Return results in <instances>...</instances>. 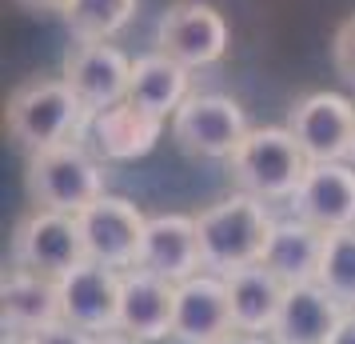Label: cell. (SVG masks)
Segmentation results:
<instances>
[{
	"mask_svg": "<svg viewBox=\"0 0 355 344\" xmlns=\"http://www.w3.org/2000/svg\"><path fill=\"white\" fill-rule=\"evenodd\" d=\"M275 216L259 197L232 193V197L208 204L204 213H196V236H200V256L208 272H236L263 264L268 240H272Z\"/></svg>",
	"mask_w": 355,
	"mask_h": 344,
	"instance_id": "cell-1",
	"label": "cell"
},
{
	"mask_svg": "<svg viewBox=\"0 0 355 344\" xmlns=\"http://www.w3.org/2000/svg\"><path fill=\"white\" fill-rule=\"evenodd\" d=\"M88 120H92V113L68 88L64 76H40V81L20 84L4 108V129L28 156L68 145V140H80Z\"/></svg>",
	"mask_w": 355,
	"mask_h": 344,
	"instance_id": "cell-2",
	"label": "cell"
},
{
	"mask_svg": "<svg viewBox=\"0 0 355 344\" xmlns=\"http://www.w3.org/2000/svg\"><path fill=\"white\" fill-rule=\"evenodd\" d=\"M232 181L240 193L248 197H259L263 204H284L300 193L311 161L304 156V148L295 145L291 129L284 124H263V129H252L243 136V145L236 148L232 156Z\"/></svg>",
	"mask_w": 355,
	"mask_h": 344,
	"instance_id": "cell-3",
	"label": "cell"
},
{
	"mask_svg": "<svg viewBox=\"0 0 355 344\" xmlns=\"http://www.w3.org/2000/svg\"><path fill=\"white\" fill-rule=\"evenodd\" d=\"M24 184H28V197L36 208L80 216L88 204L104 197V164L92 148H84L80 140H68V145L33 152Z\"/></svg>",
	"mask_w": 355,
	"mask_h": 344,
	"instance_id": "cell-4",
	"label": "cell"
},
{
	"mask_svg": "<svg viewBox=\"0 0 355 344\" xmlns=\"http://www.w3.org/2000/svg\"><path fill=\"white\" fill-rule=\"evenodd\" d=\"M248 116L224 92H192L172 116V140L200 161H232L248 136Z\"/></svg>",
	"mask_w": 355,
	"mask_h": 344,
	"instance_id": "cell-5",
	"label": "cell"
},
{
	"mask_svg": "<svg viewBox=\"0 0 355 344\" xmlns=\"http://www.w3.org/2000/svg\"><path fill=\"white\" fill-rule=\"evenodd\" d=\"M88 261L80 220L68 213L33 208L12 232V268L36 272L49 280H64L72 268Z\"/></svg>",
	"mask_w": 355,
	"mask_h": 344,
	"instance_id": "cell-6",
	"label": "cell"
},
{
	"mask_svg": "<svg viewBox=\"0 0 355 344\" xmlns=\"http://www.w3.org/2000/svg\"><path fill=\"white\" fill-rule=\"evenodd\" d=\"M156 52L172 56L188 72L211 68L227 52V20L204 0H176L156 24Z\"/></svg>",
	"mask_w": 355,
	"mask_h": 344,
	"instance_id": "cell-7",
	"label": "cell"
},
{
	"mask_svg": "<svg viewBox=\"0 0 355 344\" xmlns=\"http://www.w3.org/2000/svg\"><path fill=\"white\" fill-rule=\"evenodd\" d=\"M288 129L311 164L352 161L355 152V104L339 92H307L291 104Z\"/></svg>",
	"mask_w": 355,
	"mask_h": 344,
	"instance_id": "cell-8",
	"label": "cell"
},
{
	"mask_svg": "<svg viewBox=\"0 0 355 344\" xmlns=\"http://www.w3.org/2000/svg\"><path fill=\"white\" fill-rule=\"evenodd\" d=\"M80 232H84V248H88V261L116 268V272H128L140 261V245H144V229L148 216L124 197L104 193L96 204H88L80 216Z\"/></svg>",
	"mask_w": 355,
	"mask_h": 344,
	"instance_id": "cell-9",
	"label": "cell"
},
{
	"mask_svg": "<svg viewBox=\"0 0 355 344\" xmlns=\"http://www.w3.org/2000/svg\"><path fill=\"white\" fill-rule=\"evenodd\" d=\"M120 277L124 272H116V268L84 261L64 280H56L60 284V312L68 325L92 332V336L120 332Z\"/></svg>",
	"mask_w": 355,
	"mask_h": 344,
	"instance_id": "cell-10",
	"label": "cell"
},
{
	"mask_svg": "<svg viewBox=\"0 0 355 344\" xmlns=\"http://www.w3.org/2000/svg\"><path fill=\"white\" fill-rule=\"evenodd\" d=\"M232 325V304H227V284L220 272H196L184 284H176V316H172V341L180 344H216Z\"/></svg>",
	"mask_w": 355,
	"mask_h": 344,
	"instance_id": "cell-11",
	"label": "cell"
},
{
	"mask_svg": "<svg viewBox=\"0 0 355 344\" xmlns=\"http://www.w3.org/2000/svg\"><path fill=\"white\" fill-rule=\"evenodd\" d=\"M291 216L323 232L355 229V164H311L300 193L291 197Z\"/></svg>",
	"mask_w": 355,
	"mask_h": 344,
	"instance_id": "cell-12",
	"label": "cell"
},
{
	"mask_svg": "<svg viewBox=\"0 0 355 344\" xmlns=\"http://www.w3.org/2000/svg\"><path fill=\"white\" fill-rule=\"evenodd\" d=\"M64 81L80 97V104L96 116L128 100L132 60L116 44H76L64 60Z\"/></svg>",
	"mask_w": 355,
	"mask_h": 344,
	"instance_id": "cell-13",
	"label": "cell"
},
{
	"mask_svg": "<svg viewBox=\"0 0 355 344\" xmlns=\"http://www.w3.org/2000/svg\"><path fill=\"white\" fill-rule=\"evenodd\" d=\"M136 268H144L152 277L172 280V284H184L188 277L204 272L200 236H196V216H180V213L148 216L144 245H140Z\"/></svg>",
	"mask_w": 355,
	"mask_h": 344,
	"instance_id": "cell-14",
	"label": "cell"
},
{
	"mask_svg": "<svg viewBox=\"0 0 355 344\" xmlns=\"http://www.w3.org/2000/svg\"><path fill=\"white\" fill-rule=\"evenodd\" d=\"M176 316V284L164 277H152L144 268H128L120 277V332L136 341H164L172 336Z\"/></svg>",
	"mask_w": 355,
	"mask_h": 344,
	"instance_id": "cell-15",
	"label": "cell"
},
{
	"mask_svg": "<svg viewBox=\"0 0 355 344\" xmlns=\"http://www.w3.org/2000/svg\"><path fill=\"white\" fill-rule=\"evenodd\" d=\"M347 312L352 309H343L320 280L288 284L284 309H279L272 328V344H327Z\"/></svg>",
	"mask_w": 355,
	"mask_h": 344,
	"instance_id": "cell-16",
	"label": "cell"
},
{
	"mask_svg": "<svg viewBox=\"0 0 355 344\" xmlns=\"http://www.w3.org/2000/svg\"><path fill=\"white\" fill-rule=\"evenodd\" d=\"M0 320H4V332H20V336L60 325L64 320L60 284L49 277H36V272H24V268H8L0 280Z\"/></svg>",
	"mask_w": 355,
	"mask_h": 344,
	"instance_id": "cell-17",
	"label": "cell"
},
{
	"mask_svg": "<svg viewBox=\"0 0 355 344\" xmlns=\"http://www.w3.org/2000/svg\"><path fill=\"white\" fill-rule=\"evenodd\" d=\"M88 136L100 161H136L156 148V140L164 136V120L136 108L132 100H120L88 120Z\"/></svg>",
	"mask_w": 355,
	"mask_h": 344,
	"instance_id": "cell-18",
	"label": "cell"
},
{
	"mask_svg": "<svg viewBox=\"0 0 355 344\" xmlns=\"http://www.w3.org/2000/svg\"><path fill=\"white\" fill-rule=\"evenodd\" d=\"M224 284H227V304H232V325H236V332L272 336L275 316H279L284 296H288V284L275 277L272 268H263V264L227 272Z\"/></svg>",
	"mask_w": 355,
	"mask_h": 344,
	"instance_id": "cell-19",
	"label": "cell"
},
{
	"mask_svg": "<svg viewBox=\"0 0 355 344\" xmlns=\"http://www.w3.org/2000/svg\"><path fill=\"white\" fill-rule=\"evenodd\" d=\"M323 245H327V232L300 216L275 220L268 252H263V268H272L284 284H311V280H320Z\"/></svg>",
	"mask_w": 355,
	"mask_h": 344,
	"instance_id": "cell-20",
	"label": "cell"
},
{
	"mask_svg": "<svg viewBox=\"0 0 355 344\" xmlns=\"http://www.w3.org/2000/svg\"><path fill=\"white\" fill-rule=\"evenodd\" d=\"M192 97V72L184 65H176L172 56L164 52H152V56H140L132 60V84H128V100L144 113L160 116H176V108Z\"/></svg>",
	"mask_w": 355,
	"mask_h": 344,
	"instance_id": "cell-21",
	"label": "cell"
},
{
	"mask_svg": "<svg viewBox=\"0 0 355 344\" xmlns=\"http://www.w3.org/2000/svg\"><path fill=\"white\" fill-rule=\"evenodd\" d=\"M136 4L140 0H72L64 24L80 44H108L112 36H120L132 24Z\"/></svg>",
	"mask_w": 355,
	"mask_h": 344,
	"instance_id": "cell-22",
	"label": "cell"
},
{
	"mask_svg": "<svg viewBox=\"0 0 355 344\" xmlns=\"http://www.w3.org/2000/svg\"><path fill=\"white\" fill-rule=\"evenodd\" d=\"M320 284L343 309H355V229L327 232L320 264Z\"/></svg>",
	"mask_w": 355,
	"mask_h": 344,
	"instance_id": "cell-23",
	"label": "cell"
},
{
	"mask_svg": "<svg viewBox=\"0 0 355 344\" xmlns=\"http://www.w3.org/2000/svg\"><path fill=\"white\" fill-rule=\"evenodd\" d=\"M331 65L355 88V17H347L336 28V36H331Z\"/></svg>",
	"mask_w": 355,
	"mask_h": 344,
	"instance_id": "cell-24",
	"label": "cell"
},
{
	"mask_svg": "<svg viewBox=\"0 0 355 344\" xmlns=\"http://www.w3.org/2000/svg\"><path fill=\"white\" fill-rule=\"evenodd\" d=\"M28 344H100V336L80 332V328H72L68 320H60V325H49V328H40V332H33Z\"/></svg>",
	"mask_w": 355,
	"mask_h": 344,
	"instance_id": "cell-25",
	"label": "cell"
},
{
	"mask_svg": "<svg viewBox=\"0 0 355 344\" xmlns=\"http://www.w3.org/2000/svg\"><path fill=\"white\" fill-rule=\"evenodd\" d=\"M327 344H355V309L339 320V328L331 332V341H327Z\"/></svg>",
	"mask_w": 355,
	"mask_h": 344,
	"instance_id": "cell-26",
	"label": "cell"
},
{
	"mask_svg": "<svg viewBox=\"0 0 355 344\" xmlns=\"http://www.w3.org/2000/svg\"><path fill=\"white\" fill-rule=\"evenodd\" d=\"M17 4H24V8H33V13H60V17H64L72 0H17Z\"/></svg>",
	"mask_w": 355,
	"mask_h": 344,
	"instance_id": "cell-27",
	"label": "cell"
},
{
	"mask_svg": "<svg viewBox=\"0 0 355 344\" xmlns=\"http://www.w3.org/2000/svg\"><path fill=\"white\" fill-rule=\"evenodd\" d=\"M216 344H272V336H256V332H227L224 341Z\"/></svg>",
	"mask_w": 355,
	"mask_h": 344,
	"instance_id": "cell-28",
	"label": "cell"
},
{
	"mask_svg": "<svg viewBox=\"0 0 355 344\" xmlns=\"http://www.w3.org/2000/svg\"><path fill=\"white\" fill-rule=\"evenodd\" d=\"M100 344H144L136 336H124V332H112V336H100Z\"/></svg>",
	"mask_w": 355,
	"mask_h": 344,
	"instance_id": "cell-29",
	"label": "cell"
},
{
	"mask_svg": "<svg viewBox=\"0 0 355 344\" xmlns=\"http://www.w3.org/2000/svg\"><path fill=\"white\" fill-rule=\"evenodd\" d=\"M0 344H28V336H20V332H4V341Z\"/></svg>",
	"mask_w": 355,
	"mask_h": 344,
	"instance_id": "cell-30",
	"label": "cell"
},
{
	"mask_svg": "<svg viewBox=\"0 0 355 344\" xmlns=\"http://www.w3.org/2000/svg\"><path fill=\"white\" fill-rule=\"evenodd\" d=\"M352 161H355V152H352Z\"/></svg>",
	"mask_w": 355,
	"mask_h": 344,
	"instance_id": "cell-31",
	"label": "cell"
}]
</instances>
